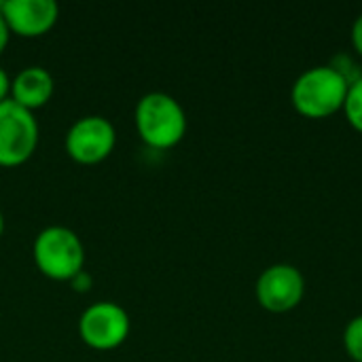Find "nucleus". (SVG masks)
<instances>
[{"mask_svg":"<svg viewBox=\"0 0 362 362\" xmlns=\"http://www.w3.org/2000/svg\"><path fill=\"white\" fill-rule=\"evenodd\" d=\"M134 121L140 138L157 151L174 148L187 134V112L182 104L165 91L144 93L136 104Z\"/></svg>","mask_w":362,"mask_h":362,"instance_id":"f257e3e1","label":"nucleus"},{"mask_svg":"<svg viewBox=\"0 0 362 362\" xmlns=\"http://www.w3.org/2000/svg\"><path fill=\"white\" fill-rule=\"evenodd\" d=\"M348 89L350 83L333 66H314L293 83L291 104L305 119H327L344 110Z\"/></svg>","mask_w":362,"mask_h":362,"instance_id":"f03ea898","label":"nucleus"},{"mask_svg":"<svg viewBox=\"0 0 362 362\" xmlns=\"http://www.w3.org/2000/svg\"><path fill=\"white\" fill-rule=\"evenodd\" d=\"M38 272L55 282H70L85 272V246L81 238L62 225L45 227L32 246Z\"/></svg>","mask_w":362,"mask_h":362,"instance_id":"7ed1b4c3","label":"nucleus"},{"mask_svg":"<svg viewBox=\"0 0 362 362\" xmlns=\"http://www.w3.org/2000/svg\"><path fill=\"white\" fill-rule=\"evenodd\" d=\"M38 121L11 98L0 102V168L25 163L38 146Z\"/></svg>","mask_w":362,"mask_h":362,"instance_id":"20e7f679","label":"nucleus"},{"mask_svg":"<svg viewBox=\"0 0 362 362\" xmlns=\"http://www.w3.org/2000/svg\"><path fill=\"white\" fill-rule=\"evenodd\" d=\"M132 322L127 312L115 301H95L78 318V337L98 352L117 350L129 337Z\"/></svg>","mask_w":362,"mask_h":362,"instance_id":"39448f33","label":"nucleus"},{"mask_svg":"<svg viewBox=\"0 0 362 362\" xmlns=\"http://www.w3.org/2000/svg\"><path fill=\"white\" fill-rule=\"evenodd\" d=\"M64 144L70 159L83 165H95L112 153L117 144V132L106 117L87 115L70 125Z\"/></svg>","mask_w":362,"mask_h":362,"instance_id":"423d86ee","label":"nucleus"},{"mask_svg":"<svg viewBox=\"0 0 362 362\" xmlns=\"http://www.w3.org/2000/svg\"><path fill=\"white\" fill-rule=\"evenodd\" d=\"M255 295L265 312L286 314L301 303L305 295V278L295 265L276 263L257 278Z\"/></svg>","mask_w":362,"mask_h":362,"instance_id":"0eeeda50","label":"nucleus"},{"mask_svg":"<svg viewBox=\"0 0 362 362\" xmlns=\"http://www.w3.org/2000/svg\"><path fill=\"white\" fill-rule=\"evenodd\" d=\"M0 11L11 32L25 38L47 34L59 17L55 0H2Z\"/></svg>","mask_w":362,"mask_h":362,"instance_id":"6e6552de","label":"nucleus"},{"mask_svg":"<svg viewBox=\"0 0 362 362\" xmlns=\"http://www.w3.org/2000/svg\"><path fill=\"white\" fill-rule=\"evenodd\" d=\"M53 89H55V81L47 68L28 66V68L19 70L17 76L11 81L8 98L15 104L34 112L51 100Z\"/></svg>","mask_w":362,"mask_h":362,"instance_id":"1a4fd4ad","label":"nucleus"},{"mask_svg":"<svg viewBox=\"0 0 362 362\" xmlns=\"http://www.w3.org/2000/svg\"><path fill=\"white\" fill-rule=\"evenodd\" d=\"M344 112H346L348 123L362 134V76L350 85L348 98L344 104Z\"/></svg>","mask_w":362,"mask_h":362,"instance_id":"9d476101","label":"nucleus"},{"mask_svg":"<svg viewBox=\"0 0 362 362\" xmlns=\"http://www.w3.org/2000/svg\"><path fill=\"white\" fill-rule=\"evenodd\" d=\"M344 348L354 362H362V314L352 318L344 331Z\"/></svg>","mask_w":362,"mask_h":362,"instance_id":"9b49d317","label":"nucleus"},{"mask_svg":"<svg viewBox=\"0 0 362 362\" xmlns=\"http://www.w3.org/2000/svg\"><path fill=\"white\" fill-rule=\"evenodd\" d=\"M352 47L362 57V13L356 17L354 25H352Z\"/></svg>","mask_w":362,"mask_h":362,"instance_id":"f8f14e48","label":"nucleus"},{"mask_svg":"<svg viewBox=\"0 0 362 362\" xmlns=\"http://www.w3.org/2000/svg\"><path fill=\"white\" fill-rule=\"evenodd\" d=\"M70 284H72L78 293L89 291V288H91V276H89L87 272H81L76 278H72V280H70Z\"/></svg>","mask_w":362,"mask_h":362,"instance_id":"ddd939ff","label":"nucleus"},{"mask_svg":"<svg viewBox=\"0 0 362 362\" xmlns=\"http://www.w3.org/2000/svg\"><path fill=\"white\" fill-rule=\"evenodd\" d=\"M0 4H2V2H0ZM8 38H11V28H8V23H6L4 15H2V11H0V53L6 49Z\"/></svg>","mask_w":362,"mask_h":362,"instance_id":"4468645a","label":"nucleus"},{"mask_svg":"<svg viewBox=\"0 0 362 362\" xmlns=\"http://www.w3.org/2000/svg\"><path fill=\"white\" fill-rule=\"evenodd\" d=\"M8 89H11V78L4 72V68L0 66V102L8 100Z\"/></svg>","mask_w":362,"mask_h":362,"instance_id":"2eb2a0df","label":"nucleus"},{"mask_svg":"<svg viewBox=\"0 0 362 362\" xmlns=\"http://www.w3.org/2000/svg\"><path fill=\"white\" fill-rule=\"evenodd\" d=\"M2 233H4V214L0 210V238H2Z\"/></svg>","mask_w":362,"mask_h":362,"instance_id":"dca6fc26","label":"nucleus"}]
</instances>
